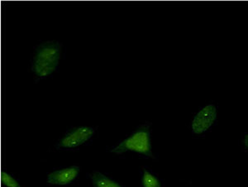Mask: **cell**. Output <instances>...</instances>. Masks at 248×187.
Masks as SVG:
<instances>
[{
    "instance_id": "1",
    "label": "cell",
    "mask_w": 248,
    "mask_h": 187,
    "mask_svg": "<svg viewBox=\"0 0 248 187\" xmlns=\"http://www.w3.org/2000/svg\"><path fill=\"white\" fill-rule=\"evenodd\" d=\"M108 152L116 155L135 153L144 158L155 160L152 145V123L145 121L139 125L124 139L113 145Z\"/></svg>"
},
{
    "instance_id": "2",
    "label": "cell",
    "mask_w": 248,
    "mask_h": 187,
    "mask_svg": "<svg viewBox=\"0 0 248 187\" xmlns=\"http://www.w3.org/2000/svg\"><path fill=\"white\" fill-rule=\"evenodd\" d=\"M62 44L57 41H47L35 47L31 58V71L38 78L49 77L57 71L62 57Z\"/></svg>"
},
{
    "instance_id": "3",
    "label": "cell",
    "mask_w": 248,
    "mask_h": 187,
    "mask_svg": "<svg viewBox=\"0 0 248 187\" xmlns=\"http://www.w3.org/2000/svg\"><path fill=\"white\" fill-rule=\"evenodd\" d=\"M218 109L215 102L209 103L200 107L190 122L192 136L202 138L211 132L217 124Z\"/></svg>"
},
{
    "instance_id": "4",
    "label": "cell",
    "mask_w": 248,
    "mask_h": 187,
    "mask_svg": "<svg viewBox=\"0 0 248 187\" xmlns=\"http://www.w3.org/2000/svg\"><path fill=\"white\" fill-rule=\"evenodd\" d=\"M96 128L89 126L71 127L62 134L55 144V148L61 151H75L88 144L95 136Z\"/></svg>"
},
{
    "instance_id": "5",
    "label": "cell",
    "mask_w": 248,
    "mask_h": 187,
    "mask_svg": "<svg viewBox=\"0 0 248 187\" xmlns=\"http://www.w3.org/2000/svg\"><path fill=\"white\" fill-rule=\"evenodd\" d=\"M80 168L78 166H71L60 168L48 173L46 182L48 184L67 186L73 183L79 176Z\"/></svg>"
},
{
    "instance_id": "6",
    "label": "cell",
    "mask_w": 248,
    "mask_h": 187,
    "mask_svg": "<svg viewBox=\"0 0 248 187\" xmlns=\"http://www.w3.org/2000/svg\"><path fill=\"white\" fill-rule=\"evenodd\" d=\"M87 178L91 181L93 187H125L121 182L99 171L87 173Z\"/></svg>"
},
{
    "instance_id": "7",
    "label": "cell",
    "mask_w": 248,
    "mask_h": 187,
    "mask_svg": "<svg viewBox=\"0 0 248 187\" xmlns=\"http://www.w3.org/2000/svg\"><path fill=\"white\" fill-rule=\"evenodd\" d=\"M140 176L141 187H164L163 181L148 167H141Z\"/></svg>"
},
{
    "instance_id": "8",
    "label": "cell",
    "mask_w": 248,
    "mask_h": 187,
    "mask_svg": "<svg viewBox=\"0 0 248 187\" xmlns=\"http://www.w3.org/2000/svg\"><path fill=\"white\" fill-rule=\"evenodd\" d=\"M2 184L4 187H22L19 181L11 173L3 171L1 174Z\"/></svg>"
},
{
    "instance_id": "9",
    "label": "cell",
    "mask_w": 248,
    "mask_h": 187,
    "mask_svg": "<svg viewBox=\"0 0 248 187\" xmlns=\"http://www.w3.org/2000/svg\"><path fill=\"white\" fill-rule=\"evenodd\" d=\"M240 145L243 152H245L248 155V133L243 134L242 139L240 140Z\"/></svg>"
}]
</instances>
